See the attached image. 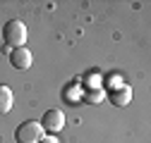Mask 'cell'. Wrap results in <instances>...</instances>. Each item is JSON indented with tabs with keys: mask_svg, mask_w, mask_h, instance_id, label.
<instances>
[{
	"mask_svg": "<svg viewBox=\"0 0 151 143\" xmlns=\"http://www.w3.org/2000/svg\"><path fill=\"white\" fill-rule=\"evenodd\" d=\"M3 41L7 48H24L27 43V24L22 19H10L5 26H3Z\"/></svg>",
	"mask_w": 151,
	"mask_h": 143,
	"instance_id": "cell-1",
	"label": "cell"
},
{
	"mask_svg": "<svg viewBox=\"0 0 151 143\" xmlns=\"http://www.w3.org/2000/svg\"><path fill=\"white\" fill-rule=\"evenodd\" d=\"M14 141L17 143H41L43 141V129H41V124L39 122H22L19 127H17L14 131Z\"/></svg>",
	"mask_w": 151,
	"mask_h": 143,
	"instance_id": "cell-2",
	"label": "cell"
},
{
	"mask_svg": "<svg viewBox=\"0 0 151 143\" xmlns=\"http://www.w3.org/2000/svg\"><path fill=\"white\" fill-rule=\"evenodd\" d=\"M39 124H41V129H43V131L58 134V131L65 127V115H63L60 110H46Z\"/></svg>",
	"mask_w": 151,
	"mask_h": 143,
	"instance_id": "cell-3",
	"label": "cell"
},
{
	"mask_svg": "<svg viewBox=\"0 0 151 143\" xmlns=\"http://www.w3.org/2000/svg\"><path fill=\"white\" fill-rule=\"evenodd\" d=\"M10 64L14 67V69H29L31 67V50L24 45V48H14L12 52H10Z\"/></svg>",
	"mask_w": 151,
	"mask_h": 143,
	"instance_id": "cell-4",
	"label": "cell"
},
{
	"mask_svg": "<svg viewBox=\"0 0 151 143\" xmlns=\"http://www.w3.org/2000/svg\"><path fill=\"white\" fill-rule=\"evenodd\" d=\"M110 100H113V105H118V107H125V105H129V100H132V88L129 86H118L115 91L110 93Z\"/></svg>",
	"mask_w": 151,
	"mask_h": 143,
	"instance_id": "cell-5",
	"label": "cell"
},
{
	"mask_svg": "<svg viewBox=\"0 0 151 143\" xmlns=\"http://www.w3.org/2000/svg\"><path fill=\"white\" fill-rule=\"evenodd\" d=\"M12 103H14V96H12V88L0 84V115H7L12 110Z\"/></svg>",
	"mask_w": 151,
	"mask_h": 143,
	"instance_id": "cell-6",
	"label": "cell"
},
{
	"mask_svg": "<svg viewBox=\"0 0 151 143\" xmlns=\"http://www.w3.org/2000/svg\"><path fill=\"white\" fill-rule=\"evenodd\" d=\"M84 98H86V103H91V105H96V103H101L103 93H101V91H89V93H86Z\"/></svg>",
	"mask_w": 151,
	"mask_h": 143,
	"instance_id": "cell-7",
	"label": "cell"
},
{
	"mask_svg": "<svg viewBox=\"0 0 151 143\" xmlns=\"http://www.w3.org/2000/svg\"><path fill=\"white\" fill-rule=\"evenodd\" d=\"M41 143H58V138H53V136H43Z\"/></svg>",
	"mask_w": 151,
	"mask_h": 143,
	"instance_id": "cell-8",
	"label": "cell"
}]
</instances>
